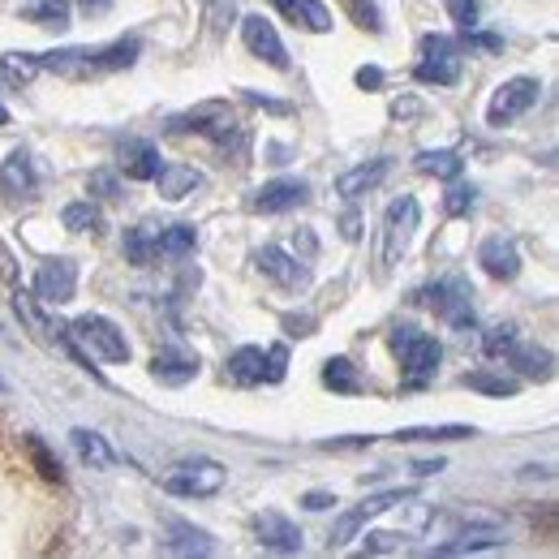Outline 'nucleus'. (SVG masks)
<instances>
[{
    "label": "nucleus",
    "mask_w": 559,
    "mask_h": 559,
    "mask_svg": "<svg viewBox=\"0 0 559 559\" xmlns=\"http://www.w3.org/2000/svg\"><path fill=\"white\" fill-rule=\"evenodd\" d=\"M323 383H328L332 392H345V396H357V392H361L357 366H353L349 357H328V361H323Z\"/></svg>",
    "instance_id": "c85d7f7f"
},
{
    "label": "nucleus",
    "mask_w": 559,
    "mask_h": 559,
    "mask_svg": "<svg viewBox=\"0 0 559 559\" xmlns=\"http://www.w3.org/2000/svg\"><path fill=\"white\" fill-rule=\"evenodd\" d=\"M465 44H469V48H487V52H503V39H499V35H478L474 26L465 31Z\"/></svg>",
    "instance_id": "49530a36"
},
{
    "label": "nucleus",
    "mask_w": 559,
    "mask_h": 559,
    "mask_svg": "<svg viewBox=\"0 0 559 559\" xmlns=\"http://www.w3.org/2000/svg\"><path fill=\"white\" fill-rule=\"evenodd\" d=\"M388 168H392L388 159H370V164H357V168H349V173L336 181V194H341V199H349V203H353V199H361V194H370V190H374V186L388 177Z\"/></svg>",
    "instance_id": "5701e85b"
},
{
    "label": "nucleus",
    "mask_w": 559,
    "mask_h": 559,
    "mask_svg": "<svg viewBox=\"0 0 559 559\" xmlns=\"http://www.w3.org/2000/svg\"><path fill=\"white\" fill-rule=\"evenodd\" d=\"M474 426H409V430H396L392 439L401 443H448V439H469Z\"/></svg>",
    "instance_id": "cd10ccee"
},
{
    "label": "nucleus",
    "mask_w": 559,
    "mask_h": 559,
    "mask_svg": "<svg viewBox=\"0 0 559 559\" xmlns=\"http://www.w3.org/2000/svg\"><path fill=\"white\" fill-rule=\"evenodd\" d=\"M0 284L4 288H17V263H13V254H9L4 241H0Z\"/></svg>",
    "instance_id": "a18cd8bd"
},
{
    "label": "nucleus",
    "mask_w": 559,
    "mask_h": 559,
    "mask_svg": "<svg viewBox=\"0 0 559 559\" xmlns=\"http://www.w3.org/2000/svg\"><path fill=\"white\" fill-rule=\"evenodd\" d=\"M263 353H267V349H254V345L237 349L233 357H228V379H233V383H241V388H254V383H263V374H267V366H263Z\"/></svg>",
    "instance_id": "a878e982"
},
{
    "label": "nucleus",
    "mask_w": 559,
    "mask_h": 559,
    "mask_svg": "<svg viewBox=\"0 0 559 559\" xmlns=\"http://www.w3.org/2000/svg\"><path fill=\"white\" fill-rule=\"evenodd\" d=\"M495 547H499V538L490 530H474V534H461L456 543H443L426 556H474V551H495Z\"/></svg>",
    "instance_id": "2f4dec72"
},
{
    "label": "nucleus",
    "mask_w": 559,
    "mask_h": 559,
    "mask_svg": "<svg viewBox=\"0 0 559 559\" xmlns=\"http://www.w3.org/2000/svg\"><path fill=\"white\" fill-rule=\"evenodd\" d=\"M508 366L521 374V379H534V383H547L556 374V353L543 349V345H508Z\"/></svg>",
    "instance_id": "f3484780"
},
{
    "label": "nucleus",
    "mask_w": 559,
    "mask_h": 559,
    "mask_svg": "<svg viewBox=\"0 0 559 559\" xmlns=\"http://www.w3.org/2000/svg\"><path fill=\"white\" fill-rule=\"evenodd\" d=\"M414 168L426 173V177H439V181H456L461 168H465V159L456 151H421L418 159H414Z\"/></svg>",
    "instance_id": "bb28decb"
},
{
    "label": "nucleus",
    "mask_w": 559,
    "mask_h": 559,
    "mask_svg": "<svg viewBox=\"0 0 559 559\" xmlns=\"http://www.w3.org/2000/svg\"><path fill=\"white\" fill-rule=\"evenodd\" d=\"M70 332L91 353H99L104 361H130V341H126V332H121L112 319H104V314H82V319H73Z\"/></svg>",
    "instance_id": "39448f33"
},
{
    "label": "nucleus",
    "mask_w": 559,
    "mask_h": 559,
    "mask_svg": "<svg viewBox=\"0 0 559 559\" xmlns=\"http://www.w3.org/2000/svg\"><path fill=\"white\" fill-rule=\"evenodd\" d=\"M0 126H9V108L4 104H0Z\"/></svg>",
    "instance_id": "864d4df0"
},
{
    "label": "nucleus",
    "mask_w": 559,
    "mask_h": 559,
    "mask_svg": "<svg viewBox=\"0 0 559 559\" xmlns=\"http://www.w3.org/2000/svg\"><path fill=\"white\" fill-rule=\"evenodd\" d=\"M448 4V13H452V22L461 26V31H469V26H478V0H443Z\"/></svg>",
    "instance_id": "a19ab883"
},
{
    "label": "nucleus",
    "mask_w": 559,
    "mask_h": 559,
    "mask_svg": "<svg viewBox=\"0 0 559 559\" xmlns=\"http://www.w3.org/2000/svg\"><path fill=\"white\" fill-rule=\"evenodd\" d=\"M151 181L159 186V194H164L168 203H181V199H190V194L203 186V173H199V168H186V164H159V173H155Z\"/></svg>",
    "instance_id": "aec40b11"
},
{
    "label": "nucleus",
    "mask_w": 559,
    "mask_h": 559,
    "mask_svg": "<svg viewBox=\"0 0 559 559\" xmlns=\"http://www.w3.org/2000/svg\"><path fill=\"white\" fill-rule=\"evenodd\" d=\"M276 9L293 26H301V31H314V35L332 31V9L319 4V0H276Z\"/></svg>",
    "instance_id": "412c9836"
},
{
    "label": "nucleus",
    "mask_w": 559,
    "mask_h": 559,
    "mask_svg": "<svg viewBox=\"0 0 559 559\" xmlns=\"http://www.w3.org/2000/svg\"><path fill=\"white\" fill-rule=\"evenodd\" d=\"M126 254H130L134 267H151V263L159 259L155 233H151V228H130V233H126Z\"/></svg>",
    "instance_id": "473e14b6"
},
{
    "label": "nucleus",
    "mask_w": 559,
    "mask_h": 559,
    "mask_svg": "<svg viewBox=\"0 0 559 559\" xmlns=\"http://www.w3.org/2000/svg\"><path fill=\"white\" fill-rule=\"evenodd\" d=\"M456 332H474V323H478V314H474V288L465 284V280H443V284H435V288H426L421 293Z\"/></svg>",
    "instance_id": "0eeeda50"
},
{
    "label": "nucleus",
    "mask_w": 559,
    "mask_h": 559,
    "mask_svg": "<svg viewBox=\"0 0 559 559\" xmlns=\"http://www.w3.org/2000/svg\"><path fill=\"white\" fill-rule=\"evenodd\" d=\"M357 86H361V91H379V86H383V70L361 66V70H357Z\"/></svg>",
    "instance_id": "de8ad7c7"
},
{
    "label": "nucleus",
    "mask_w": 559,
    "mask_h": 559,
    "mask_svg": "<svg viewBox=\"0 0 559 559\" xmlns=\"http://www.w3.org/2000/svg\"><path fill=\"white\" fill-rule=\"evenodd\" d=\"M418 219H421L418 199L401 194L396 203H388V211H383V237H379V267H383V272H388L392 263H401V254H405L409 241H414Z\"/></svg>",
    "instance_id": "f257e3e1"
},
{
    "label": "nucleus",
    "mask_w": 559,
    "mask_h": 559,
    "mask_svg": "<svg viewBox=\"0 0 559 559\" xmlns=\"http://www.w3.org/2000/svg\"><path fill=\"white\" fill-rule=\"evenodd\" d=\"M151 374L164 388H186L190 379H199V357L190 349H159L151 357Z\"/></svg>",
    "instance_id": "4468645a"
},
{
    "label": "nucleus",
    "mask_w": 559,
    "mask_h": 559,
    "mask_svg": "<svg viewBox=\"0 0 559 559\" xmlns=\"http://www.w3.org/2000/svg\"><path fill=\"white\" fill-rule=\"evenodd\" d=\"M392 349L401 353V366H405V374H409L414 383L430 379V374L439 370V361H443L439 341L418 332V328H396V332H392Z\"/></svg>",
    "instance_id": "20e7f679"
},
{
    "label": "nucleus",
    "mask_w": 559,
    "mask_h": 559,
    "mask_svg": "<svg viewBox=\"0 0 559 559\" xmlns=\"http://www.w3.org/2000/svg\"><path fill=\"white\" fill-rule=\"evenodd\" d=\"M353 9V17H357V26H366V31H383V22H379V9H374V0H353L349 4Z\"/></svg>",
    "instance_id": "37998d69"
},
{
    "label": "nucleus",
    "mask_w": 559,
    "mask_h": 559,
    "mask_svg": "<svg viewBox=\"0 0 559 559\" xmlns=\"http://www.w3.org/2000/svg\"><path fill=\"white\" fill-rule=\"evenodd\" d=\"M22 443H26V456H31V465L39 469V478H48V483H61L66 474H61V461H57V452L39 439V435H22Z\"/></svg>",
    "instance_id": "7c9ffc66"
},
{
    "label": "nucleus",
    "mask_w": 559,
    "mask_h": 559,
    "mask_svg": "<svg viewBox=\"0 0 559 559\" xmlns=\"http://www.w3.org/2000/svg\"><path fill=\"white\" fill-rule=\"evenodd\" d=\"M78 293V263L73 259H48L39 272H35V297L44 306H66Z\"/></svg>",
    "instance_id": "1a4fd4ad"
},
{
    "label": "nucleus",
    "mask_w": 559,
    "mask_h": 559,
    "mask_svg": "<svg viewBox=\"0 0 559 559\" xmlns=\"http://www.w3.org/2000/svg\"><path fill=\"white\" fill-rule=\"evenodd\" d=\"M254 267H259L267 280H276L280 288H301V284L310 280V272H306L293 254H284L280 246H263V250H254Z\"/></svg>",
    "instance_id": "ddd939ff"
},
{
    "label": "nucleus",
    "mask_w": 559,
    "mask_h": 559,
    "mask_svg": "<svg viewBox=\"0 0 559 559\" xmlns=\"http://www.w3.org/2000/svg\"><path fill=\"white\" fill-rule=\"evenodd\" d=\"M70 443H73V452L82 456V465H91V469H112V465H117V452L108 448V439L95 435V430H86V426H73Z\"/></svg>",
    "instance_id": "4be33fe9"
},
{
    "label": "nucleus",
    "mask_w": 559,
    "mask_h": 559,
    "mask_svg": "<svg viewBox=\"0 0 559 559\" xmlns=\"http://www.w3.org/2000/svg\"><path fill=\"white\" fill-rule=\"evenodd\" d=\"M405 547V534H366V556H388V551H401Z\"/></svg>",
    "instance_id": "ea45409f"
},
{
    "label": "nucleus",
    "mask_w": 559,
    "mask_h": 559,
    "mask_svg": "<svg viewBox=\"0 0 559 559\" xmlns=\"http://www.w3.org/2000/svg\"><path fill=\"white\" fill-rule=\"evenodd\" d=\"M341 237H345V241H357V237H361V215H357V211H345V215H341Z\"/></svg>",
    "instance_id": "09e8293b"
},
{
    "label": "nucleus",
    "mask_w": 559,
    "mask_h": 559,
    "mask_svg": "<svg viewBox=\"0 0 559 559\" xmlns=\"http://www.w3.org/2000/svg\"><path fill=\"white\" fill-rule=\"evenodd\" d=\"M177 130H194V134H203L211 142H228V134H237V112L228 104L211 99V104L190 108L186 117H177Z\"/></svg>",
    "instance_id": "9d476101"
},
{
    "label": "nucleus",
    "mask_w": 559,
    "mask_h": 559,
    "mask_svg": "<svg viewBox=\"0 0 559 559\" xmlns=\"http://www.w3.org/2000/svg\"><path fill=\"white\" fill-rule=\"evenodd\" d=\"M465 388L487 392V396H516V392H521V383H516L512 374H490V370H469V374H465Z\"/></svg>",
    "instance_id": "72a5a7b5"
},
{
    "label": "nucleus",
    "mask_w": 559,
    "mask_h": 559,
    "mask_svg": "<svg viewBox=\"0 0 559 559\" xmlns=\"http://www.w3.org/2000/svg\"><path fill=\"white\" fill-rule=\"evenodd\" d=\"M439 469H448V465H443V461H418V465H414L418 478H430V474H439Z\"/></svg>",
    "instance_id": "603ef678"
},
{
    "label": "nucleus",
    "mask_w": 559,
    "mask_h": 559,
    "mask_svg": "<svg viewBox=\"0 0 559 559\" xmlns=\"http://www.w3.org/2000/svg\"><path fill=\"white\" fill-rule=\"evenodd\" d=\"M86 190L91 194H99V199H121V181L108 173V168H99V173H91V181H86Z\"/></svg>",
    "instance_id": "58836bf2"
},
{
    "label": "nucleus",
    "mask_w": 559,
    "mask_h": 559,
    "mask_svg": "<svg viewBox=\"0 0 559 559\" xmlns=\"http://www.w3.org/2000/svg\"><path fill=\"white\" fill-rule=\"evenodd\" d=\"M155 241H159V254L186 259V254H194V246H199V233H194V224H173V228L155 233Z\"/></svg>",
    "instance_id": "c756f323"
},
{
    "label": "nucleus",
    "mask_w": 559,
    "mask_h": 559,
    "mask_svg": "<svg viewBox=\"0 0 559 559\" xmlns=\"http://www.w3.org/2000/svg\"><path fill=\"white\" fill-rule=\"evenodd\" d=\"M35 73H39V57H31V52H4L0 57V78L13 86H26Z\"/></svg>",
    "instance_id": "f704fd0d"
},
{
    "label": "nucleus",
    "mask_w": 559,
    "mask_h": 559,
    "mask_svg": "<svg viewBox=\"0 0 559 559\" xmlns=\"http://www.w3.org/2000/svg\"><path fill=\"white\" fill-rule=\"evenodd\" d=\"M284 328H288V336H310L314 319H310V314H288V319H284Z\"/></svg>",
    "instance_id": "8fccbe9b"
},
{
    "label": "nucleus",
    "mask_w": 559,
    "mask_h": 559,
    "mask_svg": "<svg viewBox=\"0 0 559 559\" xmlns=\"http://www.w3.org/2000/svg\"><path fill=\"white\" fill-rule=\"evenodd\" d=\"M374 443V435H349V439H323L319 448L323 452H345V448H370Z\"/></svg>",
    "instance_id": "c03bdc74"
},
{
    "label": "nucleus",
    "mask_w": 559,
    "mask_h": 559,
    "mask_svg": "<svg viewBox=\"0 0 559 559\" xmlns=\"http://www.w3.org/2000/svg\"><path fill=\"white\" fill-rule=\"evenodd\" d=\"M263 366H267L263 383H280V379H284V370H288V349H284V345H272V349L263 353Z\"/></svg>",
    "instance_id": "79ce46f5"
},
{
    "label": "nucleus",
    "mask_w": 559,
    "mask_h": 559,
    "mask_svg": "<svg viewBox=\"0 0 559 559\" xmlns=\"http://www.w3.org/2000/svg\"><path fill=\"white\" fill-rule=\"evenodd\" d=\"M117 168H121L130 181H151V177L159 173V151H155V142L126 139L117 146Z\"/></svg>",
    "instance_id": "dca6fc26"
},
{
    "label": "nucleus",
    "mask_w": 559,
    "mask_h": 559,
    "mask_svg": "<svg viewBox=\"0 0 559 559\" xmlns=\"http://www.w3.org/2000/svg\"><path fill=\"white\" fill-rule=\"evenodd\" d=\"M306 199H310V186H306V181H297V177H276V181H267L263 190H254L250 207L263 211V215H276V211L301 207Z\"/></svg>",
    "instance_id": "f8f14e48"
},
{
    "label": "nucleus",
    "mask_w": 559,
    "mask_h": 559,
    "mask_svg": "<svg viewBox=\"0 0 559 559\" xmlns=\"http://www.w3.org/2000/svg\"><path fill=\"white\" fill-rule=\"evenodd\" d=\"M538 78H508L499 91H495V99L487 104V126L495 130H503L508 121H516V117H525L534 104H538Z\"/></svg>",
    "instance_id": "423d86ee"
},
{
    "label": "nucleus",
    "mask_w": 559,
    "mask_h": 559,
    "mask_svg": "<svg viewBox=\"0 0 559 559\" xmlns=\"http://www.w3.org/2000/svg\"><path fill=\"white\" fill-rule=\"evenodd\" d=\"M414 78L426 82V86H452L461 78V44L448 39V35H426Z\"/></svg>",
    "instance_id": "f03ea898"
},
{
    "label": "nucleus",
    "mask_w": 559,
    "mask_h": 559,
    "mask_svg": "<svg viewBox=\"0 0 559 559\" xmlns=\"http://www.w3.org/2000/svg\"><path fill=\"white\" fill-rule=\"evenodd\" d=\"M301 503H306L310 512H323V508H332V503H336V495H328V490H310Z\"/></svg>",
    "instance_id": "3c124183"
},
{
    "label": "nucleus",
    "mask_w": 559,
    "mask_h": 559,
    "mask_svg": "<svg viewBox=\"0 0 559 559\" xmlns=\"http://www.w3.org/2000/svg\"><path fill=\"white\" fill-rule=\"evenodd\" d=\"M414 490H383V495H370L366 503H357V508H349L336 525H332V534H328V551H341L345 543H353L361 530H366V521H374L379 512H388V508H396L401 499H409Z\"/></svg>",
    "instance_id": "6e6552de"
},
{
    "label": "nucleus",
    "mask_w": 559,
    "mask_h": 559,
    "mask_svg": "<svg viewBox=\"0 0 559 559\" xmlns=\"http://www.w3.org/2000/svg\"><path fill=\"white\" fill-rule=\"evenodd\" d=\"M82 4H104V0H82Z\"/></svg>",
    "instance_id": "5fc2aeb1"
},
{
    "label": "nucleus",
    "mask_w": 559,
    "mask_h": 559,
    "mask_svg": "<svg viewBox=\"0 0 559 559\" xmlns=\"http://www.w3.org/2000/svg\"><path fill=\"white\" fill-rule=\"evenodd\" d=\"M254 534L272 551H284V556H297L301 551V530L288 516H280V512H259L254 516Z\"/></svg>",
    "instance_id": "2eb2a0df"
},
{
    "label": "nucleus",
    "mask_w": 559,
    "mask_h": 559,
    "mask_svg": "<svg viewBox=\"0 0 559 559\" xmlns=\"http://www.w3.org/2000/svg\"><path fill=\"white\" fill-rule=\"evenodd\" d=\"M224 465H215L207 456L199 461H181L168 478H164V490L168 495H181V499H207V495H219L224 490Z\"/></svg>",
    "instance_id": "7ed1b4c3"
},
{
    "label": "nucleus",
    "mask_w": 559,
    "mask_h": 559,
    "mask_svg": "<svg viewBox=\"0 0 559 559\" xmlns=\"http://www.w3.org/2000/svg\"><path fill=\"white\" fill-rule=\"evenodd\" d=\"M512 341H516V328H512V323H495L487 336H483V353H487V357H503Z\"/></svg>",
    "instance_id": "4c0bfd02"
},
{
    "label": "nucleus",
    "mask_w": 559,
    "mask_h": 559,
    "mask_svg": "<svg viewBox=\"0 0 559 559\" xmlns=\"http://www.w3.org/2000/svg\"><path fill=\"white\" fill-rule=\"evenodd\" d=\"M478 263H483V272H487L490 280H516V272H521V254H516V246L503 241V237H487V241H483Z\"/></svg>",
    "instance_id": "6ab92c4d"
},
{
    "label": "nucleus",
    "mask_w": 559,
    "mask_h": 559,
    "mask_svg": "<svg viewBox=\"0 0 559 559\" xmlns=\"http://www.w3.org/2000/svg\"><path fill=\"white\" fill-rule=\"evenodd\" d=\"M22 17L35 22V26L66 31L73 17V9H70V0H22Z\"/></svg>",
    "instance_id": "393cba45"
},
{
    "label": "nucleus",
    "mask_w": 559,
    "mask_h": 559,
    "mask_svg": "<svg viewBox=\"0 0 559 559\" xmlns=\"http://www.w3.org/2000/svg\"><path fill=\"white\" fill-rule=\"evenodd\" d=\"M474 207H478V190H474V186L452 181V186H448V194H443V211H448V215H469Z\"/></svg>",
    "instance_id": "e433bc0d"
},
{
    "label": "nucleus",
    "mask_w": 559,
    "mask_h": 559,
    "mask_svg": "<svg viewBox=\"0 0 559 559\" xmlns=\"http://www.w3.org/2000/svg\"><path fill=\"white\" fill-rule=\"evenodd\" d=\"M241 39H246V48H250L259 61H267L272 70H288V52H284V44H280L276 26H272L263 13L241 17Z\"/></svg>",
    "instance_id": "9b49d317"
},
{
    "label": "nucleus",
    "mask_w": 559,
    "mask_h": 559,
    "mask_svg": "<svg viewBox=\"0 0 559 559\" xmlns=\"http://www.w3.org/2000/svg\"><path fill=\"white\" fill-rule=\"evenodd\" d=\"M35 190V164H31V155L17 146V151H9V159L0 164V194L4 199H26Z\"/></svg>",
    "instance_id": "a211bd4d"
},
{
    "label": "nucleus",
    "mask_w": 559,
    "mask_h": 559,
    "mask_svg": "<svg viewBox=\"0 0 559 559\" xmlns=\"http://www.w3.org/2000/svg\"><path fill=\"white\" fill-rule=\"evenodd\" d=\"M168 534H173V538H168L164 547H168L173 556H211V551H215L207 530H194V525H186V521H173Z\"/></svg>",
    "instance_id": "b1692460"
},
{
    "label": "nucleus",
    "mask_w": 559,
    "mask_h": 559,
    "mask_svg": "<svg viewBox=\"0 0 559 559\" xmlns=\"http://www.w3.org/2000/svg\"><path fill=\"white\" fill-rule=\"evenodd\" d=\"M61 224H66L70 233H91V237L104 233V215L91 207V203H70L66 215H61Z\"/></svg>",
    "instance_id": "c9c22d12"
}]
</instances>
